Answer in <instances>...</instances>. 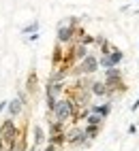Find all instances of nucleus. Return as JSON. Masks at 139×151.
Instances as JSON below:
<instances>
[{"label":"nucleus","mask_w":139,"mask_h":151,"mask_svg":"<svg viewBox=\"0 0 139 151\" xmlns=\"http://www.w3.org/2000/svg\"><path fill=\"white\" fill-rule=\"evenodd\" d=\"M107 77H105V85H107V92L109 89H114L116 85H120V70L118 68H107V73H105Z\"/></svg>","instance_id":"obj_4"},{"label":"nucleus","mask_w":139,"mask_h":151,"mask_svg":"<svg viewBox=\"0 0 139 151\" xmlns=\"http://www.w3.org/2000/svg\"><path fill=\"white\" fill-rule=\"evenodd\" d=\"M7 106H9V115H11V117H17L19 113H22V109H24V96L13 98Z\"/></svg>","instance_id":"obj_5"},{"label":"nucleus","mask_w":139,"mask_h":151,"mask_svg":"<svg viewBox=\"0 0 139 151\" xmlns=\"http://www.w3.org/2000/svg\"><path fill=\"white\" fill-rule=\"evenodd\" d=\"M0 151H7V145L2 143V140H0Z\"/></svg>","instance_id":"obj_14"},{"label":"nucleus","mask_w":139,"mask_h":151,"mask_svg":"<svg viewBox=\"0 0 139 151\" xmlns=\"http://www.w3.org/2000/svg\"><path fill=\"white\" fill-rule=\"evenodd\" d=\"M96 68H98V60H96L94 55L88 53L82 62H79L77 73H79V75H92V73H96Z\"/></svg>","instance_id":"obj_2"},{"label":"nucleus","mask_w":139,"mask_h":151,"mask_svg":"<svg viewBox=\"0 0 139 151\" xmlns=\"http://www.w3.org/2000/svg\"><path fill=\"white\" fill-rule=\"evenodd\" d=\"M36 38H39V34L34 32V34H30V38H28V41H30V43H34V41H36Z\"/></svg>","instance_id":"obj_12"},{"label":"nucleus","mask_w":139,"mask_h":151,"mask_svg":"<svg viewBox=\"0 0 139 151\" xmlns=\"http://www.w3.org/2000/svg\"><path fill=\"white\" fill-rule=\"evenodd\" d=\"M7 109V102H0V111H4Z\"/></svg>","instance_id":"obj_15"},{"label":"nucleus","mask_w":139,"mask_h":151,"mask_svg":"<svg viewBox=\"0 0 139 151\" xmlns=\"http://www.w3.org/2000/svg\"><path fill=\"white\" fill-rule=\"evenodd\" d=\"M36 30H39V24H30V26L24 28V34H34Z\"/></svg>","instance_id":"obj_10"},{"label":"nucleus","mask_w":139,"mask_h":151,"mask_svg":"<svg viewBox=\"0 0 139 151\" xmlns=\"http://www.w3.org/2000/svg\"><path fill=\"white\" fill-rule=\"evenodd\" d=\"M41 145H45V132H43L41 126H34V143H32V147H41Z\"/></svg>","instance_id":"obj_8"},{"label":"nucleus","mask_w":139,"mask_h":151,"mask_svg":"<svg viewBox=\"0 0 139 151\" xmlns=\"http://www.w3.org/2000/svg\"><path fill=\"white\" fill-rule=\"evenodd\" d=\"M75 115H77V106H75V102H73L71 98L58 100L56 106H54V111L49 113V117H52L54 122H58V124H64L66 119H71Z\"/></svg>","instance_id":"obj_1"},{"label":"nucleus","mask_w":139,"mask_h":151,"mask_svg":"<svg viewBox=\"0 0 139 151\" xmlns=\"http://www.w3.org/2000/svg\"><path fill=\"white\" fill-rule=\"evenodd\" d=\"M86 119H88V126H96V128H101V124H103V117H101V115H96V113H90Z\"/></svg>","instance_id":"obj_9"},{"label":"nucleus","mask_w":139,"mask_h":151,"mask_svg":"<svg viewBox=\"0 0 139 151\" xmlns=\"http://www.w3.org/2000/svg\"><path fill=\"white\" fill-rule=\"evenodd\" d=\"M90 94H94V96H105V94H107V85H105L103 81H92Z\"/></svg>","instance_id":"obj_7"},{"label":"nucleus","mask_w":139,"mask_h":151,"mask_svg":"<svg viewBox=\"0 0 139 151\" xmlns=\"http://www.w3.org/2000/svg\"><path fill=\"white\" fill-rule=\"evenodd\" d=\"M137 109H139V98H137L135 102H133V111H137Z\"/></svg>","instance_id":"obj_13"},{"label":"nucleus","mask_w":139,"mask_h":151,"mask_svg":"<svg viewBox=\"0 0 139 151\" xmlns=\"http://www.w3.org/2000/svg\"><path fill=\"white\" fill-rule=\"evenodd\" d=\"M30 151H41V147H30Z\"/></svg>","instance_id":"obj_16"},{"label":"nucleus","mask_w":139,"mask_h":151,"mask_svg":"<svg viewBox=\"0 0 139 151\" xmlns=\"http://www.w3.org/2000/svg\"><path fill=\"white\" fill-rule=\"evenodd\" d=\"M90 113H96V115H101L103 119L111 113V104L109 102H105V104H94V106H90Z\"/></svg>","instance_id":"obj_6"},{"label":"nucleus","mask_w":139,"mask_h":151,"mask_svg":"<svg viewBox=\"0 0 139 151\" xmlns=\"http://www.w3.org/2000/svg\"><path fill=\"white\" fill-rule=\"evenodd\" d=\"M45 151H58V147H56V145H52V143H47V147H45Z\"/></svg>","instance_id":"obj_11"},{"label":"nucleus","mask_w":139,"mask_h":151,"mask_svg":"<svg viewBox=\"0 0 139 151\" xmlns=\"http://www.w3.org/2000/svg\"><path fill=\"white\" fill-rule=\"evenodd\" d=\"M73 36H75V19H73V24H64L58 28V43H71L73 41Z\"/></svg>","instance_id":"obj_3"}]
</instances>
